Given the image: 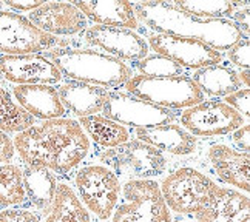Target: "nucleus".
<instances>
[{
  "label": "nucleus",
  "mask_w": 250,
  "mask_h": 222,
  "mask_svg": "<svg viewBox=\"0 0 250 222\" xmlns=\"http://www.w3.org/2000/svg\"><path fill=\"white\" fill-rule=\"evenodd\" d=\"M14 151L26 167H42L54 175H66L79 167L90 153V141L73 119H51L19 133Z\"/></svg>",
  "instance_id": "obj_1"
},
{
  "label": "nucleus",
  "mask_w": 250,
  "mask_h": 222,
  "mask_svg": "<svg viewBox=\"0 0 250 222\" xmlns=\"http://www.w3.org/2000/svg\"><path fill=\"white\" fill-rule=\"evenodd\" d=\"M134 16L156 34L195 39L216 51L230 50L244 34L229 19H196L168 2H144L133 5ZM138 20V22H139Z\"/></svg>",
  "instance_id": "obj_2"
},
{
  "label": "nucleus",
  "mask_w": 250,
  "mask_h": 222,
  "mask_svg": "<svg viewBox=\"0 0 250 222\" xmlns=\"http://www.w3.org/2000/svg\"><path fill=\"white\" fill-rule=\"evenodd\" d=\"M54 66L73 82L118 88L131 79V68L122 61L94 50L57 48L46 54Z\"/></svg>",
  "instance_id": "obj_3"
},
{
  "label": "nucleus",
  "mask_w": 250,
  "mask_h": 222,
  "mask_svg": "<svg viewBox=\"0 0 250 222\" xmlns=\"http://www.w3.org/2000/svg\"><path fill=\"white\" fill-rule=\"evenodd\" d=\"M124 86L134 98L166 110L190 108L204 101V93L186 76L148 77L139 74L131 76Z\"/></svg>",
  "instance_id": "obj_4"
},
{
  "label": "nucleus",
  "mask_w": 250,
  "mask_h": 222,
  "mask_svg": "<svg viewBox=\"0 0 250 222\" xmlns=\"http://www.w3.org/2000/svg\"><path fill=\"white\" fill-rule=\"evenodd\" d=\"M159 188L170 211L181 216H195L210 202L218 184L204 173L182 167L162 179Z\"/></svg>",
  "instance_id": "obj_5"
},
{
  "label": "nucleus",
  "mask_w": 250,
  "mask_h": 222,
  "mask_svg": "<svg viewBox=\"0 0 250 222\" xmlns=\"http://www.w3.org/2000/svg\"><path fill=\"white\" fill-rule=\"evenodd\" d=\"M121 195L111 222H171V213L156 181H125Z\"/></svg>",
  "instance_id": "obj_6"
},
{
  "label": "nucleus",
  "mask_w": 250,
  "mask_h": 222,
  "mask_svg": "<svg viewBox=\"0 0 250 222\" xmlns=\"http://www.w3.org/2000/svg\"><path fill=\"white\" fill-rule=\"evenodd\" d=\"M76 195L83 207L101 221L111 218L121 199V179L102 163H91L78 170L74 178Z\"/></svg>",
  "instance_id": "obj_7"
},
{
  "label": "nucleus",
  "mask_w": 250,
  "mask_h": 222,
  "mask_svg": "<svg viewBox=\"0 0 250 222\" xmlns=\"http://www.w3.org/2000/svg\"><path fill=\"white\" fill-rule=\"evenodd\" d=\"M99 159L119 179L125 178L127 181L158 178L167 168L164 154L141 141H128L119 147L105 150Z\"/></svg>",
  "instance_id": "obj_8"
},
{
  "label": "nucleus",
  "mask_w": 250,
  "mask_h": 222,
  "mask_svg": "<svg viewBox=\"0 0 250 222\" xmlns=\"http://www.w3.org/2000/svg\"><path fill=\"white\" fill-rule=\"evenodd\" d=\"M56 45H59L56 37L37 30L26 17L0 9V53L3 56L37 54Z\"/></svg>",
  "instance_id": "obj_9"
},
{
  "label": "nucleus",
  "mask_w": 250,
  "mask_h": 222,
  "mask_svg": "<svg viewBox=\"0 0 250 222\" xmlns=\"http://www.w3.org/2000/svg\"><path fill=\"white\" fill-rule=\"evenodd\" d=\"M181 123L191 136L213 138L230 134L243 127L244 118L224 102L203 101L182 113Z\"/></svg>",
  "instance_id": "obj_10"
},
{
  "label": "nucleus",
  "mask_w": 250,
  "mask_h": 222,
  "mask_svg": "<svg viewBox=\"0 0 250 222\" xmlns=\"http://www.w3.org/2000/svg\"><path fill=\"white\" fill-rule=\"evenodd\" d=\"M104 118L119 125H133L136 128L161 127L171 123L176 114L171 110L141 101L128 93H110L108 101L102 110Z\"/></svg>",
  "instance_id": "obj_11"
},
{
  "label": "nucleus",
  "mask_w": 250,
  "mask_h": 222,
  "mask_svg": "<svg viewBox=\"0 0 250 222\" xmlns=\"http://www.w3.org/2000/svg\"><path fill=\"white\" fill-rule=\"evenodd\" d=\"M150 46L156 54L167 57L168 61L179 65L182 70H201L206 66L219 65L223 54L206 43L187 37H176L167 34H151L148 37Z\"/></svg>",
  "instance_id": "obj_12"
},
{
  "label": "nucleus",
  "mask_w": 250,
  "mask_h": 222,
  "mask_svg": "<svg viewBox=\"0 0 250 222\" xmlns=\"http://www.w3.org/2000/svg\"><path fill=\"white\" fill-rule=\"evenodd\" d=\"M85 40L119 61L139 62L148 54V43L131 30L96 25L86 30Z\"/></svg>",
  "instance_id": "obj_13"
},
{
  "label": "nucleus",
  "mask_w": 250,
  "mask_h": 222,
  "mask_svg": "<svg viewBox=\"0 0 250 222\" xmlns=\"http://www.w3.org/2000/svg\"><path fill=\"white\" fill-rule=\"evenodd\" d=\"M0 74L17 85H51L62 79L54 63L41 54L0 56Z\"/></svg>",
  "instance_id": "obj_14"
},
{
  "label": "nucleus",
  "mask_w": 250,
  "mask_h": 222,
  "mask_svg": "<svg viewBox=\"0 0 250 222\" xmlns=\"http://www.w3.org/2000/svg\"><path fill=\"white\" fill-rule=\"evenodd\" d=\"M28 20L53 37L81 34L88 26V19L73 3L66 2H46L31 11Z\"/></svg>",
  "instance_id": "obj_15"
},
{
  "label": "nucleus",
  "mask_w": 250,
  "mask_h": 222,
  "mask_svg": "<svg viewBox=\"0 0 250 222\" xmlns=\"http://www.w3.org/2000/svg\"><path fill=\"white\" fill-rule=\"evenodd\" d=\"M249 211L247 195L218 185L210 202L198 211L195 219L198 222H249Z\"/></svg>",
  "instance_id": "obj_16"
},
{
  "label": "nucleus",
  "mask_w": 250,
  "mask_h": 222,
  "mask_svg": "<svg viewBox=\"0 0 250 222\" xmlns=\"http://www.w3.org/2000/svg\"><path fill=\"white\" fill-rule=\"evenodd\" d=\"M13 93L19 105L33 118L51 121L65 114L57 90L51 85H17Z\"/></svg>",
  "instance_id": "obj_17"
},
{
  "label": "nucleus",
  "mask_w": 250,
  "mask_h": 222,
  "mask_svg": "<svg viewBox=\"0 0 250 222\" xmlns=\"http://www.w3.org/2000/svg\"><path fill=\"white\" fill-rule=\"evenodd\" d=\"M134 134L138 141L148 143L161 153L166 151L175 156H187L195 153L198 147V141L195 136L175 123L161 125V127H148V128H136Z\"/></svg>",
  "instance_id": "obj_18"
},
{
  "label": "nucleus",
  "mask_w": 250,
  "mask_h": 222,
  "mask_svg": "<svg viewBox=\"0 0 250 222\" xmlns=\"http://www.w3.org/2000/svg\"><path fill=\"white\" fill-rule=\"evenodd\" d=\"M207 158L219 179L226 184L236 187L243 191H249V154L239 153L227 145H211Z\"/></svg>",
  "instance_id": "obj_19"
},
{
  "label": "nucleus",
  "mask_w": 250,
  "mask_h": 222,
  "mask_svg": "<svg viewBox=\"0 0 250 222\" xmlns=\"http://www.w3.org/2000/svg\"><path fill=\"white\" fill-rule=\"evenodd\" d=\"M57 94L65 108H68L79 118H86L104 110L110 93L102 86L71 81L61 85Z\"/></svg>",
  "instance_id": "obj_20"
},
{
  "label": "nucleus",
  "mask_w": 250,
  "mask_h": 222,
  "mask_svg": "<svg viewBox=\"0 0 250 222\" xmlns=\"http://www.w3.org/2000/svg\"><path fill=\"white\" fill-rule=\"evenodd\" d=\"M73 5L86 19L101 26L125 28L131 31L139 26L133 5L128 2H81V0H76Z\"/></svg>",
  "instance_id": "obj_21"
},
{
  "label": "nucleus",
  "mask_w": 250,
  "mask_h": 222,
  "mask_svg": "<svg viewBox=\"0 0 250 222\" xmlns=\"http://www.w3.org/2000/svg\"><path fill=\"white\" fill-rule=\"evenodd\" d=\"M42 215L43 222H91L90 211L68 184H57L51 205Z\"/></svg>",
  "instance_id": "obj_22"
},
{
  "label": "nucleus",
  "mask_w": 250,
  "mask_h": 222,
  "mask_svg": "<svg viewBox=\"0 0 250 222\" xmlns=\"http://www.w3.org/2000/svg\"><path fill=\"white\" fill-rule=\"evenodd\" d=\"M22 173L26 199L36 210L45 213L46 208L51 205L56 187L59 184L56 175L42 167H26Z\"/></svg>",
  "instance_id": "obj_23"
},
{
  "label": "nucleus",
  "mask_w": 250,
  "mask_h": 222,
  "mask_svg": "<svg viewBox=\"0 0 250 222\" xmlns=\"http://www.w3.org/2000/svg\"><path fill=\"white\" fill-rule=\"evenodd\" d=\"M191 81L196 83L198 88L208 96H229L241 88V82L238 79V73L230 66L211 65L206 68L196 70Z\"/></svg>",
  "instance_id": "obj_24"
},
{
  "label": "nucleus",
  "mask_w": 250,
  "mask_h": 222,
  "mask_svg": "<svg viewBox=\"0 0 250 222\" xmlns=\"http://www.w3.org/2000/svg\"><path fill=\"white\" fill-rule=\"evenodd\" d=\"M79 125L82 130L90 134L94 143L104 148H114L130 141V133L124 125H119L99 114L81 118Z\"/></svg>",
  "instance_id": "obj_25"
},
{
  "label": "nucleus",
  "mask_w": 250,
  "mask_h": 222,
  "mask_svg": "<svg viewBox=\"0 0 250 222\" xmlns=\"http://www.w3.org/2000/svg\"><path fill=\"white\" fill-rule=\"evenodd\" d=\"M26 201L23 188V173L16 163L0 165V207L14 208Z\"/></svg>",
  "instance_id": "obj_26"
},
{
  "label": "nucleus",
  "mask_w": 250,
  "mask_h": 222,
  "mask_svg": "<svg viewBox=\"0 0 250 222\" xmlns=\"http://www.w3.org/2000/svg\"><path fill=\"white\" fill-rule=\"evenodd\" d=\"M34 125V118L28 114L21 105L13 101L11 94L0 86V131L22 133Z\"/></svg>",
  "instance_id": "obj_27"
},
{
  "label": "nucleus",
  "mask_w": 250,
  "mask_h": 222,
  "mask_svg": "<svg viewBox=\"0 0 250 222\" xmlns=\"http://www.w3.org/2000/svg\"><path fill=\"white\" fill-rule=\"evenodd\" d=\"M179 11L186 13L188 16H193L196 19H226L232 17L239 6H246L247 3L241 2H175Z\"/></svg>",
  "instance_id": "obj_28"
},
{
  "label": "nucleus",
  "mask_w": 250,
  "mask_h": 222,
  "mask_svg": "<svg viewBox=\"0 0 250 222\" xmlns=\"http://www.w3.org/2000/svg\"><path fill=\"white\" fill-rule=\"evenodd\" d=\"M138 68L142 76L148 77H176L184 76V70L175 62L168 61L167 57H162L159 54H153L144 57L138 62Z\"/></svg>",
  "instance_id": "obj_29"
},
{
  "label": "nucleus",
  "mask_w": 250,
  "mask_h": 222,
  "mask_svg": "<svg viewBox=\"0 0 250 222\" xmlns=\"http://www.w3.org/2000/svg\"><path fill=\"white\" fill-rule=\"evenodd\" d=\"M249 51H250V43L249 37L243 36L229 50V61L233 65L239 66V68H249Z\"/></svg>",
  "instance_id": "obj_30"
},
{
  "label": "nucleus",
  "mask_w": 250,
  "mask_h": 222,
  "mask_svg": "<svg viewBox=\"0 0 250 222\" xmlns=\"http://www.w3.org/2000/svg\"><path fill=\"white\" fill-rule=\"evenodd\" d=\"M0 222H42V221L34 211L14 207V208H3L0 211Z\"/></svg>",
  "instance_id": "obj_31"
},
{
  "label": "nucleus",
  "mask_w": 250,
  "mask_h": 222,
  "mask_svg": "<svg viewBox=\"0 0 250 222\" xmlns=\"http://www.w3.org/2000/svg\"><path fill=\"white\" fill-rule=\"evenodd\" d=\"M224 103L238 111L243 118H249V88H239L238 91L226 96Z\"/></svg>",
  "instance_id": "obj_32"
},
{
  "label": "nucleus",
  "mask_w": 250,
  "mask_h": 222,
  "mask_svg": "<svg viewBox=\"0 0 250 222\" xmlns=\"http://www.w3.org/2000/svg\"><path fill=\"white\" fill-rule=\"evenodd\" d=\"M249 133H250V127L247 123H244L243 127H239L232 133V142L235 143V147L238 148L239 153L249 154Z\"/></svg>",
  "instance_id": "obj_33"
},
{
  "label": "nucleus",
  "mask_w": 250,
  "mask_h": 222,
  "mask_svg": "<svg viewBox=\"0 0 250 222\" xmlns=\"http://www.w3.org/2000/svg\"><path fill=\"white\" fill-rule=\"evenodd\" d=\"M14 158V145L11 138H8V134L0 131V165L8 163Z\"/></svg>",
  "instance_id": "obj_34"
},
{
  "label": "nucleus",
  "mask_w": 250,
  "mask_h": 222,
  "mask_svg": "<svg viewBox=\"0 0 250 222\" xmlns=\"http://www.w3.org/2000/svg\"><path fill=\"white\" fill-rule=\"evenodd\" d=\"M43 3L45 2H42V0H36V2H5V5L11 9H16V11H28V13L34 11V9L42 6Z\"/></svg>",
  "instance_id": "obj_35"
},
{
  "label": "nucleus",
  "mask_w": 250,
  "mask_h": 222,
  "mask_svg": "<svg viewBox=\"0 0 250 222\" xmlns=\"http://www.w3.org/2000/svg\"><path fill=\"white\" fill-rule=\"evenodd\" d=\"M233 17H235L233 23L241 30V33H244L247 36V33H249V5L244 6V11L243 9L241 11H235Z\"/></svg>",
  "instance_id": "obj_36"
},
{
  "label": "nucleus",
  "mask_w": 250,
  "mask_h": 222,
  "mask_svg": "<svg viewBox=\"0 0 250 222\" xmlns=\"http://www.w3.org/2000/svg\"><path fill=\"white\" fill-rule=\"evenodd\" d=\"M238 79H239V82H244V85H246V88L249 86V70H241L238 73Z\"/></svg>",
  "instance_id": "obj_37"
},
{
  "label": "nucleus",
  "mask_w": 250,
  "mask_h": 222,
  "mask_svg": "<svg viewBox=\"0 0 250 222\" xmlns=\"http://www.w3.org/2000/svg\"><path fill=\"white\" fill-rule=\"evenodd\" d=\"M171 222H190V221H187V219H182V218L179 219V218H178V219H171Z\"/></svg>",
  "instance_id": "obj_38"
},
{
  "label": "nucleus",
  "mask_w": 250,
  "mask_h": 222,
  "mask_svg": "<svg viewBox=\"0 0 250 222\" xmlns=\"http://www.w3.org/2000/svg\"><path fill=\"white\" fill-rule=\"evenodd\" d=\"M0 8H2V3H0Z\"/></svg>",
  "instance_id": "obj_39"
}]
</instances>
